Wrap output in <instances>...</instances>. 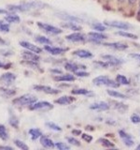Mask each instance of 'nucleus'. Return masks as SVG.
<instances>
[{
    "mask_svg": "<svg viewBox=\"0 0 140 150\" xmlns=\"http://www.w3.org/2000/svg\"><path fill=\"white\" fill-rule=\"evenodd\" d=\"M45 6L44 3L39 1H30L22 3L20 5H8V11H31V9H36V8H42Z\"/></svg>",
    "mask_w": 140,
    "mask_h": 150,
    "instance_id": "nucleus-1",
    "label": "nucleus"
},
{
    "mask_svg": "<svg viewBox=\"0 0 140 150\" xmlns=\"http://www.w3.org/2000/svg\"><path fill=\"white\" fill-rule=\"evenodd\" d=\"M36 100L37 98L35 96L31 95V94H25V95L16 98L12 103L16 106H25V105H32L33 103L36 102Z\"/></svg>",
    "mask_w": 140,
    "mask_h": 150,
    "instance_id": "nucleus-2",
    "label": "nucleus"
},
{
    "mask_svg": "<svg viewBox=\"0 0 140 150\" xmlns=\"http://www.w3.org/2000/svg\"><path fill=\"white\" fill-rule=\"evenodd\" d=\"M92 83L95 86H108V87H119L120 86V83L118 82H115L113 80L109 79L107 76H98L96 78H94L92 80Z\"/></svg>",
    "mask_w": 140,
    "mask_h": 150,
    "instance_id": "nucleus-3",
    "label": "nucleus"
},
{
    "mask_svg": "<svg viewBox=\"0 0 140 150\" xmlns=\"http://www.w3.org/2000/svg\"><path fill=\"white\" fill-rule=\"evenodd\" d=\"M37 26H38L40 29H42L44 32L48 33V34H51V35H58L63 33V30L60 29V28L53 26V25H50L49 23H41L38 22L37 23Z\"/></svg>",
    "mask_w": 140,
    "mask_h": 150,
    "instance_id": "nucleus-4",
    "label": "nucleus"
},
{
    "mask_svg": "<svg viewBox=\"0 0 140 150\" xmlns=\"http://www.w3.org/2000/svg\"><path fill=\"white\" fill-rule=\"evenodd\" d=\"M53 108V105L51 103L48 101H38L33 103L32 105H30L31 110H50Z\"/></svg>",
    "mask_w": 140,
    "mask_h": 150,
    "instance_id": "nucleus-5",
    "label": "nucleus"
},
{
    "mask_svg": "<svg viewBox=\"0 0 140 150\" xmlns=\"http://www.w3.org/2000/svg\"><path fill=\"white\" fill-rule=\"evenodd\" d=\"M16 80V75L11 72H7L4 73L1 77H0V83H2L6 86H11V84L15 82Z\"/></svg>",
    "mask_w": 140,
    "mask_h": 150,
    "instance_id": "nucleus-6",
    "label": "nucleus"
},
{
    "mask_svg": "<svg viewBox=\"0 0 140 150\" xmlns=\"http://www.w3.org/2000/svg\"><path fill=\"white\" fill-rule=\"evenodd\" d=\"M33 87H34L35 90L44 92L46 94H51V95H55V94L60 93V90H57V89L52 88L48 86H41V84H38V86H34Z\"/></svg>",
    "mask_w": 140,
    "mask_h": 150,
    "instance_id": "nucleus-7",
    "label": "nucleus"
},
{
    "mask_svg": "<svg viewBox=\"0 0 140 150\" xmlns=\"http://www.w3.org/2000/svg\"><path fill=\"white\" fill-rule=\"evenodd\" d=\"M22 57L24 59L25 61H39L40 59V56L38 55V54H36L34 52H31V51H24V52H22Z\"/></svg>",
    "mask_w": 140,
    "mask_h": 150,
    "instance_id": "nucleus-8",
    "label": "nucleus"
},
{
    "mask_svg": "<svg viewBox=\"0 0 140 150\" xmlns=\"http://www.w3.org/2000/svg\"><path fill=\"white\" fill-rule=\"evenodd\" d=\"M65 39L72 42H80L86 40V36L82 34V33L76 32V33H72V34H70V35H67L65 37Z\"/></svg>",
    "mask_w": 140,
    "mask_h": 150,
    "instance_id": "nucleus-9",
    "label": "nucleus"
},
{
    "mask_svg": "<svg viewBox=\"0 0 140 150\" xmlns=\"http://www.w3.org/2000/svg\"><path fill=\"white\" fill-rule=\"evenodd\" d=\"M106 25H109L111 27L118 28V29H123L127 30L128 28L131 27V25L128 23H123V22H118V21H111V22H106Z\"/></svg>",
    "mask_w": 140,
    "mask_h": 150,
    "instance_id": "nucleus-10",
    "label": "nucleus"
},
{
    "mask_svg": "<svg viewBox=\"0 0 140 150\" xmlns=\"http://www.w3.org/2000/svg\"><path fill=\"white\" fill-rule=\"evenodd\" d=\"M20 45L23 48H25L28 51H31V52H34L36 54H40L42 52V49L37 47L36 45L31 43V42H28V41H21L20 42Z\"/></svg>",
    "mask_w": 140,
    "mask_h": 150,
    "instance_id": "nucleus-11",
    "label": "nucleus"
},
{
    "mask_svg": "<svg viewBox=\"0 0 140 150\" xmlns=\"http://www.w3.org/2000/svg\"><path fill=\"white\" fill-rule=\"evenodd\" d=\"M119 135L120 137L121 138V140L123 141V143L125 144V145H127V146H133L134 145V140L131 137V135H129L128 133H126L124 130H120L119 131Z\"/></svg>",
    "mask_w": 140,
    "mask_h": 150,
    "instance_id": "nucleus-12",
    "label": "nucleus"
},
{
    "mask_svg": "<svg viewBox=\"0 0 140 150\" xmlns=\"http://www.w3.org/2000/svg\"><path fill=\"white\" fill-rule=\"evenodd\" d=\"M110 105H108V103H106L105 101H99L95 102L90 106V109L95 110V111H106L109 109Z\"/></svg>",
    "mask_w": 140,
    "mask_h": 150,
    "instance_id": "nucleus-13",
    "label": "nucleus"
},
{
    "mask_svg": "<svg viewBox=\"0 0 140 150\" xmlns=\"http://www.w3.org/2000/svg\"><path fill=\"white\" fill-rule=\"evenodd\" d=\"M44 49L46 51H48L50 54H53V55H58L64 53L66 49H64V48H61V47H52V46H50V45H46L44 47Z\"/></svg>",
    "mask_w": 140,
    "mask_h": 150,
    "instance_id": "nucleus-14",
    "label": "nucleus"
},
{
    "mask_svg": "<svg viewBox=\"0 0 140 150\" xmlns=\"http://www.w3.org/2000/svg\"><path fill=\"white\" fill-rule=\"evenodd\" d=\"M103 58H104L106 62H108L110 66H117L123 62L121 59L116 57L114 55H103Z\"/></svg>",
    "mask_w": 140,
    "mask_h": 150,
    "instance_id": "nucleus-15",
    "label": "nucleus"
},
{
    "mask_svg": "<svg viewBox=\"0 0 140 150\" xmlns=\"http://www.w3.org/2000/svg\"><path fill=\"white\" fill-rule=\"evenodd\" d=\"M88 37L90 38L92 40H94V41L104 40L107 39V36L102 34V33H98V32H90V33H88Z\"/></svg>",
    "mask_w": 140,
    "mask_h": 150,
    "instance_id": "nucleus-16",
    "label": "nucleus"
},
{
    "mask_svg": "<svg viewBox=\"0 0 140 150\" xmlns=\"http://www.w3.org/2000/svg\"><path fill=\"white\" fill-rule=\"evenodd\" d=\"M104 45L113 48L115 50H125L128 48V45L123 42H111V43H105Z\"/></svg>",
    "mask_w": 140,
    "mask_h": 150,
    "instance_id": "nucleus-17",
    "label": "nucleus"
},
{
    "mask_svg": "<svg viewBox=\"0 0 140 150\" xmlns=\"http://www.w3.org/2000/svg\"><path fill=\"white\" fill-rule=\"evenodd\" d=\"M73 54H75L76 56H78V57H80V58H91V57H92V54L91 53V52L87 51V50H84V49L75 51L73 53Z\"/></svg>",
    "mask_w": 140,
    "mask_h": 150,
    "instance_id": "nucleus-18",
    "label": "nucleus"
},
{
    "mask_svg": "<svg viewBox=\"0 0 140 150\" xmlns=\"http://www.w3.org/2000/svg\"><path fill=\"white\" fill-rule=\"evenodd\" d=\"M40 144L46 148H53L55 146V144L52 142V140H50L49 137H47V136H41Z\"/></svg>",
    "mask_w": 140,
    "mask_h": 150,
    "instance_id": "nucleus-19",
    "label": "nucleus"
},
{
    "mask_svg": "<svg viewBox=\"0 0 140 150\" xmlns=\"http://www.w3.org/2000/svg\"><path fill=\"white\" fill-rule=\"evenodd\" d=\"M73 101H75V98L69 97V96L61 97L58 98V100H55L56 103H58V104H61V105H68L70 103H72Z\"/></svg>",
    "mask_w": 140,
    "mask_h": 150,
    "instance_id": "nucleus-20",
    "label": "nucleus"
},
{
    "mask_svg": "<svg viewBox=\"0 0 140 150\" xmlns=\"http://www.w3.org/2000/svg\"><path fill=\"white\" fill-rule=\"evenodd\" d=\"M54 80L58 82H72L75 80V76L71 74H64L60 75V76H55Z\"/></svg>",
    "mask_w": 140,
    "mask_h": 150,
    "instance_id": "nucleus-21",
    "label": "nucleus"
},
{
    "mask_svg": "<svg viewBox=\"0 0 140 150\" xmlns=\"http://www.w3.org/2000/svg\"><path fill=\"white\" fill-rule=\"evenodd\" d=\"M81 67H84V66H79V65H78L76 63H73V62H67L66 64L64 65L65 69H67V70H69V71H71V72L78 71V70Z\"/></svg>",
    "mask_w": 140,
    "mask_h": 150,
    "instance_id": "nucleus-22",
    "label": "nucleus"
},
{
    "mask_svg": "<svg viewBox=\"0 0 140 150\" xmlns=\"http://www.w3.org/2000/svg\"><path fill=\"white\" fill-rule=\"evenodd\" d=\"M36 41H37L38 43L40 44H43V45H51L52 44V42H51V40L50 39H48V38L46 37H43V36H36L35 38Z\"/></svg>",
    "mask_w": 140,
    "mask_h": 150,
    "instance_id": "nucleus-23",
    "label": "nucleus"
},
{
    "mask_svg": "<svg viewBox=\"0 0 140 150\" xmlns=\"http://www.w3.org/2000/svg\"><path fill=\"white\" fill-rule=\"evenodd\" d=\"M29 135L32 138V140L35 141L36 139L40 138L42 136V133H41L40 129H29Z\"/></svg>",
    "mask_w": 140,
    "mask_h": 150,
    "instance_id": "nucleus-24",
    "label": "nucleus"
},
{
    "mask_svg": "<svg viewBox=\"0 0 140 150\" xmlns=\"http://www.w3.org/2000/svg\"><path fill=\"white\" fill-rule=\"evenodd\" d=\"M106 93L108 94L109 96H111L112 98H127V97H126L124 94L120 93V92H118L116 90H110V89H108V90H106Z\"/></svg>",
    "mask_w": 140,
    "mask_h": 150,
    "instance_id": "nucleus-25",
    "label": "nucleus"
},
{
    "mask_svg": "<svg viewBox=\"0 0 140 150\" xmlns=\"http://www.w3.org/2000/svg\"><path fill=\"white\" fill-rule=\"evenodd\" d=\"M5 20H6L7 22L8 23H19L21 21V19L20 17H19L18 15H16V14H8V16L5 17Z\"/></svg>",
    "mask_w": 140,
    "mask_h": 150,
    "instance_id": "nucleus-26",
    "label": "nucleus"
},
{
    "mask_svg": "<svg viewBox=\"0 0 140 150\" xmlns=\"http://www.w3.org/2000/svg\"><path fill=\"white\" fill-rule=\"evenodd\" d=\"M0 139H2L3 141H7L8 139V133L6 127L1 124H0Z\"/></svg>",
    "mask_w": 140,
    "mask_h": 150,
    "instance_id": "nucleus-27",
    "label": "nucleus"
},
{
    "mask_svg": "<svg viewBox=\"0 0 140 150\" xmlns=\"http://www.w3.org/2000/svg\"><path fill=\"white\" fill-rule=\"evenodd\" d=\"M73 95H89V94H92L89 90L85 88H79V89H73L71 91Z\"/></svg>",
    "mask_w": 140,
    "mask_h": 150,
    "instance_id": "nucleus-28",
    "label": "nucleus"
},
{
    "mask_svg": "<svg viewBox=\"0 0 140 150\" xmlns=\"http://www.w3.org/2000/svg\"><path fill=\"white\" fill-rule=\"evenodd\" d=\"M116 34H118L120 36H123L125 38H128V39H132V40H137L138 37L134 34H132V33H128V32H125V31H119L117 32Z\"/></svg>",
    "mask_w": 140,
    "mask_h": 150,
    "instance_id": "nucleus-29",
    "label": "nucleus"
},
{
    "mask_svg": "<svg viewBox=\"0 0 140 150\" xmlns=\"http://www.w3.org/2000/svg\"><path fill=\"white\" fill-rule=\"evenodd\" d=\"M116 81L118 82L120 84H129V80L126 78L125 76H123V75H121V74H118L117 75V77H116Z\"/></svg>",
    "mask_w": 140,
    "mask_h": 150,
    "instance_id": "nucleus-30",
    "label": "nucleus"
},
{
    "mask_svg": "<svg viewBox=\"0 0 140 150\" xmlns=\"http://www.w3.org/2000/svg\"><path fill=\"white\" fill-rule=\"evenodd\" d=\"M98 142H99L103 146H105V147H111V148H113V147H115V145L112 144L109 140H107V139H103V138H101V139H99L98 140Z\"/></svg>",
    "mask_w": 140,
    "mask_h": 150,
    "instance_id": "nucleus-31",
    "label": "nucleus"
},
{
    "mask_svg": "<svg viewBox=\"0 0 140 150\" xmlns=\"http://www.w3.org/2000/svg\"><path fill=\"white\" fill-rule=\"evenodd\" d=\"M46 127H47V128L50 129H53L55 131H61V130H62V128H61L60 126L56 125L55 123H53V122H47Z\"/></svg>",
    "mask_w": 140,
    "mask_h": 150,
    "instance_id": "nucleus-32",
    "label": "nucleus"
},
{
    "mask_svg": "<svg viewBox=\"0 0 140 150\" xmlns=\"http://www.w3.org/2000/svg\"><path fill=\"white\" fill-rule=\"evenodd\" d=\"M0 91H1V93L6 97H11L13 95H15V93H16V91L11 90V89H7V88H0Z\"/></svg>",
    "mask_w": 140,
    "mask_h": 150,
    "instance_id": "nucleus-33",
    "label": "nucleus"
},
{
    "mask_svg": "<svg viewBox=\"0 0 140 150\" xmlns=\"http://www.w3.org/2000/svg\"><path fill=\"white\" fill-rule=\"evenodd\" d=\"M14 143H15L16 146H18L19 148H21L22 150H28V148H29L28 147V145L25 144V143H23L21 140H15L14 141Z\"/></svg>",
    "mask_w": 140,
    "mask_h": 150,
    "instance_id": "nucleus-34",
    "label": "nucleus"
},
{
    "mask_svg": "<svg viewBox=\"0 0 140 150\" xmlns=\"http://www.w3.org/2000/svg\"><path fill=\"white\" fill-rule=\"evenodd\" d=\"M64 26L65 28H69V29H71V30H80L81 29L80 26L75 25V23H73V22H70V23H65V25H64Z\"/></svg>",
    "mask_w": 140,
    "mask_h": 150,
    "instance_id": "nucleus-35",
    "label": "nucleus"
},
{
    "mask_svg": "<svg viewBox=\"0 0 140 150\" xmlns=\"http://www.w3.org/2000/svg\"><path fill=\"white\" fill-rule=\"evenodd\" d=\"M92 26L94 30H97L99 32H104L106 30V27L104 25H102V23H93Z\"/></svg>",
    "mask_w": 140,
    "mask_h": 150,
    "instance_id": "nucleus-36",
    "label": "nucleus"
},
{
    "mask_svg": "<svg viewBox=\"0 0 140 150\" xmlns=\"http://www.w3.org/2000/svg\"><path fill=\"white\" fill-rule=\"evenodd\" d=\"M9 124H10L11 126H13L14 128H18V125H19V120L18 118L15 116V115H10V117H9Z\"/></svg>",
    "mask_w": 140,
    "mask_h": 150,
    "instance_id": "nucleus-37",
    "label": "nucleus"
},
{
    "mask_svg": "<svg viewBox=\"0 0 140 150\" xmlns=\"http://www.w3.org/2000/svg\"><path fill=\"white\" fill-rule=\"evenodd\" d=\"M55 146L57 147L59 150H65V149H70V146L67 145L66 144L62 143V142H58V143H55Z\"/></svg>",
    "mask_w": 140,
    "mask_h": 150,
    "instance_id": "nucleus-38",
    "label": "nucleus"
},
{
    "mask_svg": "<svg viewBox=\"0 0 140 150\" xmlns=\"http://www.w3.org/2000/svg\"><path fill=\"white\" fill-rule=\"evenodd\" d=\"M67 142H68L70 144L76 145V146H80V143H79V141H78L76 138H73V137H68V138H67Z\"/></svg>",
    "mask_w": 140,
    "mask_h": 150,
    "instance_id": "nucleus-39",
    "label": "nucleus"
},
{
    "mask_svg": "<svg viewBox=\"0 0 140 150\" xmlns=\"http://www.w3.org/2000/svg\"><path fill=\"white\" fill-rule=\"evenodd\" d=\"M0 31H1V32H5V33H8L9 31V25H8V23H2L1 25H0Z\"/></svg>",
    "mask_w": 140,
    "mask_h": 150,
    "instance_id": "nucleus-40",
    "label": "nucleus"
},
{
    "mask_svg": "<svg viewBox=\"0 0 140 150\" xmlns=\"http://www.w3.org/2000/svg\"><path fill=\"white\" fill-rule=\"evenodd\" d=\"M131 121L134 124H138V123H140V116L137 115H133L131 116Z\"/></svg>",
    "mask_w": 140,
    "mask_h": 150,
    "instance_id": "nucleus-41",
    "label": "nucleus"
},
{
    "mask_svg": "<svg viewBox=\"0 0 140 150\" xmlns=\"http://www.w3.org/2000/svg\"><path fill=\"white\" fill-rule=\"evenodd\" d=\"M81 137H82V139L85 141V142H87V143H91L92 141V137L91 135H88V134H82L81 135Z\"/></svg>",
    "mask_w": 140,
    "mask_h": 150,
    "instance_id": "nucleus-42",
    "label": "nucleus"
},
{
    "mask_svg": "<svg viewBox=\"0 0 140 150\" xmlns=\"http://www.w3.org/2000/svg\"><path fill=\"white\" fill-rule=\"evenodd\" d=\"M75 74H76L77 76H78V77H87V76H89V73H87L85 71H76V72H75Z\"/></svg>",
    "mask_w": 140,
    "mask_h": 150,
    "instance_id": "nucleus-43",
    "label": "nucleus"
},
{
    "mask_svg": "<svg viewBox=\"0 0 140 150\" xmlns=\"http://www.w3.org/2000/svg\"><path fill=\"white\" fill-rule=\"evenodd\" d=\"M8 67H10V64H4L0 62V69H8Z\"/></svg>",
    "mask_w": 140,
    "mask_h": 150,
    "instance_id": "nucleus-44",
    "label": "nucleus"
},
{
    "mask_svg": "<svg viewBox=\"0 0 140 150\" xmlns=\"http://www.w3.org/2000/svg\"><path fill=\"white\" fill-rule=\"evenodd\" d=\"M72 133H73L74 135H80V134H81V130L74 129V130H72Z\"/></svg>",
    "mask_w": 140,
    "mask_h": 150,
    "instance_id": "nucleus-45",
    "label": "nucleus"
},
{
    "mask_svg": "<svg viewBox=\"0 0 140 150\" xmlns=\"http://www.w3.org/2000/svg\"><path fill=\"white\" fill-rule=\"evenodd\" d=\"M0 149H8V150H12L11 146H5V145H0Z\"/></svg>",
    "mask_w": 140,
    "mask_h": 150,
    "instance_id": "nucleus-46",
    "label": "nucleus"
},
{
    "mask_svg": "<svg viewBox=\"0 0 140 150\" xmlns=\"http://www.w3.org/2000/svg\"><path fill=\"white\" fill-rule=\"evenodd\" d=\"M137 19L140 21V2H139V6H138V11H137Z\"/></svg>",
    "mask_w": 140,
    "mask_h": 150,
    "instance_id": "nucleus-47",
    "label": "nucleus"
},
{
    "mask_svg": "<svg viewBox=\"0 0 140 150\" xmlns=\"http://www.w3.org/2000/svg\"><path fill=\"white\" fill-rule=\"evenodd\" d=\"M131 56H132V57L136 58L138 60H140V54H131Z\"/></svg>",
    "mask_w": 140,
    "mask_h": 150,
    "instance_id": "nucleus-48",
    "label": "nucleus"
},
{
    "mask_svg": "<svg viewBox=\"0 0 140 150\" xmlns=\"http://www.w3.org/2000/svg\"><path fill=\"white\" fill-rule=\"evenodd\" d=\"M137 0H128V3L130 4V5H132V4H134V2H136Z\"/></svg>",
    "mask_w": 140,
    "mask_h": 150,
    "instance_id": "nucleus-49",
    "label": "nucleus"
},
{
    "mask_svg": "<svg viewBox=\"0 0 140 150\" xmlns=\"http://www.w3.org/2000/svg\"><path fill=\"white\" fill-rule=\"evenodd\" d=\"M126 1V0H117V2H118L119 4H123Z\"/></svg>",
    "mask_w": 140,
    "mask_h": 150,
    "instance_id": "nucleus-50",
    "label": "nucleus"
},
{
    "mask_svg": "<svg viewBox=\"0 0 140 150\" xmlns=\"http://www.w3.org/2000/svg\"><path fill=\"white\" fill-rule=\"evenodd\" d=\"M6 11H3V9H0V13H5Z\"/></svg>",
    "mask_w": 140,
    "mask_h": 150,
    "instance_id": "nucleus-51",
    "label": "nucleus"
},
{
    "mask_svg": "<svg viewBox=\"0 0 140 150\" xmlns=\"http://www.w3.org/2000/svg\"><path fill=\"white\" fill-rule=\"evenodd\" d=\"M136 149H140V144H139V145H138V146L136 147Z\"/></svg>",
    "mask_w": 140,
    "mask_h": 150,
    "instance_id": "nucleus-52",
    "label": "nucleus"
},
{
    "mask_svg": "<svg viewBox=\"0 0 140 150\" xmlns=\"http://www.w3.org/2000/svg\"><path fill=\"white\" fill-rule=\"evenodd\" d=\"M0 42H3V40H0Z\"/></svg>",
    "mask_w": 140,
    "mask_h": 150,
    "instance_id": "nucleus-53",
    "label": "nucleus"
},
{
    "mask_svg": "<svg viewBox=\"0 0 140 150\" xmlns=\"http://www.w3.org/2000/svg\"><path fill=\"white\" fill-rule=\"evenodd\" d=\"M1 23H2V22H1V21H0V25H1Z\"/></svg>",
    "mask_w": 140,
    "mask_h": 150,
    "instance_id": "nucleus-54",
    "label": "nucleus"
}]
</instances>
